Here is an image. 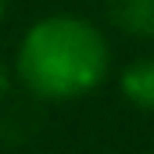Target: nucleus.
Masks as SVG:
<instances>
[{
    "label": "nucleus",
    "instance_id": "1",
    "mask_svg": "<svg viewBox=\"0 0 154 154\" xmlns=\"http://www.w3.org/2000/svg\"><path fill=\"white\" fill-rule=\"evenodd\" d=\"M111 50L104 32L75 14H50L22 36L14 68L32 97L68 100L108 75Z\"/></svg>",
    "mask_w": 154,
    "mask_h": 154
},
{
    "label": "nucleus",
    "instance_id": "2",
    "mask_svg": "<svg viewBox=\"0 0 154 154\" xmlns=\"http://www.w3.org/2000/svg\"><path fill=\"white\" fill-rule=\"evenodd\" d=\"M104 11L122 32L140 39L154 36V0H104Z\"/></svg>",
    "mask_w": 154,
    "mask_h": 154
},
{
    "label": "nucleus",
    "instance_id": "3",
    "mask_svg": "<svg viewBox=\"0 0 154 154\" xmlns=\"http://www.w3.org/2000/svg\"><path fill=\"white\" fill-rule=\"evenodd\" d=\"M122 93L133 108L154 111V54L136 57L133 65H125L122 72Z\"/></svg>",
    "mask_w": 154,
    "mask_h": 154
},
{
    "label": "nucleus",
    "instance_id": "4",
    "mask_svg": "<svg viewBox=\"0 0 154 154\" xmlns=\"http://www.w3.org/2000/svg\"><path fill=\"white\" fill-rule=\"evenodd\" d=\"M7 90V72H4V61H0V93Z\"/></svg>",
    "mask_w": 154,
    "mask_h": 154
},
{
    "label": "nucleus",
    "instance_id": "5",
    "mask_svg": "<svg viewBox=\"0 0 154 154\" xmlns=\"http://www.w3.org/2000/svg\"><path fill=\"white\" fill-rule=\"evenodd\" d=\"M4 14H7V0H0V22H4Z\"/></svg>",
    "mask_w": 154,
    "mask_h": 154
}]
</instances>
